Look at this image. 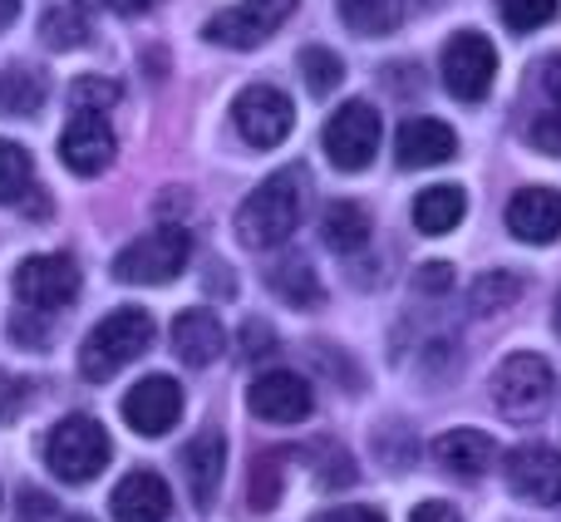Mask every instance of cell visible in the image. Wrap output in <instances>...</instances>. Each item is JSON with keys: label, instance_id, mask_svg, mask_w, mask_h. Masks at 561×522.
Returning <instances> with one entry per match:
<instances>
[{"label": "cell", "instance_id": "cell-1", "mask_svg": "<svg viewBox=\"0 0 561 522\" xmlns=\"http://www.w3.org/2000/svg\"><path fill=\"white\" fill-rule=\"evenodd\" d=\"M306 193H310V173L300 163L276 168L242 207H237V237L256 252H272V247L290 242V232L300 227L306 213Z\"/></svg>", "mask_w": 561, "mask_h": 522}, {"label": "cell", "instance_id": "cell-2", "mask_svg": "<svg viewBox=\"0 0 561 522\" xmlns=\"http://www.w3.org/2000/svg\"><path fill=\"white\" fill-rule=\"evenodd\" d=\"M148 345H153V316L138 306H118L84 336V345H79V375L89 385H104L124 365H134Z\"/></svg>", "mask_w": 561, "mask_h": 522}, {"label": "cell", "instance_id": "cell-3", "mask_svg": "<svg viewBox=\"0 0 561 522\" xmlns=\"http://www.w3.org/2000/svg\"><path fill=\"white\" fill-rule=\"evenodd\" d=\"M114 458V439L94 415H69L45 434V464L65 484H94Z\"/></svg>", "mask_w": 561, "mask_h": 522}, {"label": "cell", "instance_id": "cell-4", "mask_svg": "<svg viewBox=\"0 0 561 522\" xmlns=\"http://www.w3.org/2000/svg\"><path fill=\"white\" fill-rule=\"evenodd\" d=\"M187 257H193V232L158 227V232H144L114 257V281H124V286H163L187 266Z\"/></svg>", "mask_w": 561, "mask_h": 522}, {"label": "cell", "instance_id": "cell-5", "mask_svg": "<svg viewBox=\"0 0 561 522\" xmlns=\"http://www.w3.org/2000/svg\"><path fill=\"white\" fill-rule=\"evenodd\" d=\"M552 365H547L542 355H533V350H517V355H507L503 365L493 370V405L503 409L507 419H517V424H527V419H537L547 405H552Z\"/></svg>", "mask_w": 561, "mask_h": 522}, {"label": "cell", "instance_id": "cell-6", "mask_svg": "<svg viewBox=\"0 0 561 522\" xmlns=\"http://www.w3.org/2000/svg\"><path fill=\"white\" fill-rule=\"evenodd\" d=\"M15 296L35 316H55L79 296V266L69 252H39L15 266Z\"/></svg>", "mask_w": 561, "mask_h": 522}, {"label": "cell", "instance_id": "cell-7", "mask_svg": "<svg viewBox=\"0 0 561 522\" xmlns=\"http://www.w3.org/2000/svg\"><path fill=\"white\" fill-rule=\"evenodd\" d=\"M320 144H325V158L340 173H359V168H369V158H375V148H379V114L365 99H350V104H340L335 114L325 118Z\"/></svg>", "mask_w": 561, "mask_h": 522}, {"label": "cell", "instance_id": "cell-8", "mask_svg": "<svg viewBox=\"0 0 561 522\" xmlns=\"http://www.w3.org/2000/svg\"><path fill=\"white\" fill-rule=\"evenodd\" d=\"M290 15H296V0H242V5L217 10L203 25V35L227 49H256L262 39H272Z\"/></svg>", "mask_w": 561, "mask_h": 522}, {"label": "cell", "instance_id": "cell-9", "mask_svg": "<svg viewBox=\"0 0 561 522\" xmlns=\"http://www.w3.org/2000/svg\"><path fill=\"white\" fill-rule=\"evenodd\" d=\"M497 79V49L488 35H478V30H458L454 39L444 45V84L454 99H463V104H478V99L493 89Z\"/></svg>", "mask_w": 561, "mask_h": 522}, {"label": "cell", "instance_id": "cell-10", "mask_svg": "<svg viewBox=\"0 0 561 522\" xmlns=\"http://www.w3.org/2000/svg\"><path fill=\"white\" fill-rule=\"evenodd\" d=\"M232 124L252 148H276V144H286V134L296 128V109H290V99L272 84H247L232 104Z\"/></svg>", "mask_w": 561, "mask_h": 522}, {"label": "cell", "instance_id": "cell-11", "mask_svg": "<svg viewBox=\"0 0 561 522\" xmlns=\"http://www.w3.org/2000/svg\"><path fill=\"white\" fill-rule=\"evenodd\" d=\"M507 488L523 503L561 508V454L552 444H517L507 454Z\"/></svg>", "mask_w": 561, "mask_h": 522}, {"label": "cell", "instance_id": "cell-12", "mask_svg": "<svg viewBox=\"0 0 561 522\" xmlns=\"http://www.w3.org/2000/svg\"><path fill=\"white\" fill-rule=\"evenodd\" d=\"M178 415H183V389H178V379H168V375L138 379V385L124 395L128 429L144 439H163L168 429L178 424Z\"/></svg>", "mask_w": 561, "mask_h": 522}, {"label": "cell", "instance_id": "cell-13", "mask_svg": "<svg viewBox=\"0 0 561 522\" xmlns=\"http://www.w3.org/2000/svg\"><path fill=\"white\" fill-rule=\"evenodd\" d=\"M247 405H252V415L266 419V424H300V419H310V409H316V395H310V385L296 370H266V375H256Z\"/></svg>", "mask_w": 561, "mask_h": 522}, {"label": "cell", "instance_id": "cell-14", "mask_svg": "<svg viewBox=\"0 0 561 522\" xmlns=\"http://www.w3.org/2000/svg\"><path fill=\"white\" fill-rule=\"evenodd\" d=\"M59 158H65V168L79 178L104 173V168L114 163V128L99 114H75L65 138H59Z\"/></svg>", "mask_w": 561, "mask_h": 522}, {"label": "cell", "instance_id": "cell-15", "mask_svg": "<svg viewBox=\"0 0 561 522\" xmlns=\"http://www.w3.org/2000/svg\"><path fill=\"white\" fill-rule=\"evenodd\" d=\"M507 232L533 247L557 242L561 237V193L557 188H523V193H513V203H507Z\"/></svg>", "mask_w": 561, "mask_h": 522}, {"label": "cell", "instance_id": "cell-16", "mask_svg": "<svg viewBox=\"0 0 561 522\" xmlns=\"http://www.w3.org/2000/svg\"><path fill=\"white\" fill-rule=\"evenodd\" d=\"M222 468H227V439L222 429H203L193 444L183 449V478L187 493H193L197 508L217 503V488H222Z\"/></svg>", "mask_w": 561, "mask_h": 522}, {"label": "cell", "instance_id": "cell-17", "mask_svg": "<svg viewBox=\"0 0 561 522\" xmlns=\"http://www.w3.org/2000/svg\"><path fill=\"white\" fill-rule=\"evenodd\" d=\"M108 508H114V522H163L173 513V488H168L153 468H138V474H128L124 484L114 488Z\"/></svg>", "mask_w": 561, "mask_h": 522}, {"label": "cell", "instance_id": "cell-18", "mask_svg": "<svg viewBox=\"0 0 561 522\" xmlns=\"http://www.w3.org/2000/svg\"><path fill=\"white\" fill-rule=\"evenodd\" d=\"M394 154L404 168H438L458 154V134L438 118H404L394 134Z\"/></svg>", "mask_w": 561, "mask_h": 522}, {"label": "cell", "instance_id": "cell-19", "mask_svg": "<svg viewBox=\"0 0 561 522\" xmlns=\"http://www.w3.org/2000/svg\"><path fill=\"white\" fill-rule=\"evenodd\" d=\"M173 350H178V360H183V365L207 370L227 350L222 320H217L213 310H183V316L173 320Z\"/></svg>", "mask_w": 561, "mask_h": 522}, {"label": "cell", "instance_id": "cell-20", "mask_svg": "<svg viewBox=\"0 0 561 522\" xmlns=\"http://www.w3.org/2000/svg\"><path fill=\"white\" fill-rule=\"evenodd\" d=\"M434 464L458 478H478L493 464V439L483 429H448V434L434 439Z\"/></svg>", "mask_w": 561, "mask_h": 522}, {"label": "cell", "instance_id": "cell-21", "mask_svg": "<svg viewBox=\"0 0 561 522\" xmlns=\"http://www.w3.org/2000/svg\"><path fill=\"white\" fill-rule=\"evenodd\" d=\"M463 213H468V197H463V188H454V183H434L414 197V227L424 237H448L463 223Z\"/></svg>", "mask_w": 561, "mask_h": 522}, {"label": "cell", "instance_id": "cell-22", "mask_svg": "<svg viewBox=\"0 0 561 522\" xmlns=\"http://www.w3.org/2000/svg\"><path fill=\"white\" fill-rule=\"evenodd\" d=\"M45 94H49L45 75L30 65H10L5 75H0V114H10V118L39 114V109H45Z\"/></svg>", "mask_w": 561, "mask_h": 522}, {"label": "cell", "instance_id": "cell-23", "mask_svg": "<svg viewBox=\"0 0 561 522\" xmlns=\"http://www.w3.org/2000/svg\"><path fill=\"white\" fill-rule=\"evenodd\" d=\"M320 232H325V247H335V252L350 257L369 242L375 223H369V213L359 203H330L325 217H320Z\"/></svg>", "mask_w": 561, "mask_h": 522}, {"label": "cell", "instance_id": "cell-24", "mask_svg": "<svg viewBox=\"0 0 561 522\" xmlns=\"http://www.w3.org/2000/svg\"><path fill=\"white\" fill-rule=\"evenodd\" d=\"M266 286L276 291L286 306H296V310H310V306H320L325 300V291H320V276L310 271V261H276L272 271H266Z\"/></svg>", "mask_w": 561, "mask_h": 522}, {"label": "cell", "instance_id": "cell-25", "mask_svg": "<svg viewBox=\"0 0 561 522\" xmlns=\"http://www.w3.org/2000/svg\"><path fill=\"white\" fill-rule=\"evenodd\" d=\"M25 193H35V158L0 138V203H20Z\"/></svg>", "mask_w": 561, "mask_h": 522}, {"label": "cell", "instance_id": "cell-26", "mask_svg": "<svg viewBox=\"0 0 561 522\" xmlns=\"http://www.w3.org/2000/svg\"><path fill=\"white\" fill-rule=\"evenodd\" d=\"M340 20L355 35H389L399 25V0H340Z\"/></svg>", "mask_w": 561, "mask_h": 522}, {"label": "cell", "instance_id": "cell-27", "mask_svg": "<svg viewBox=\"0 0 561 522\" xmlns=\"http://www.w3.org/2000/svg\"><path fill=\"white\" fill-rule=\"evenodd\" d=\"M39 35H45L49 49H79L89 35V20L79 15V5H55V10H45V20H39Z\"/></svg>", "mask_w": 561, "mask_h": 522}, {"label": "cell", "instance_id": "cell-28", "mask_svg": "<svg viewBox=\"0 0 561 522\" xmlns=\"http://www.w3.org/2000/svg\"><path fill=\"white\" fill-rule=\"evenodd\" d=\"M523 296V276L517 271H493L473 286V310L478 316H493V310H507L513 300Z\"/></svg>", "mask_w": 561, "mask_h": 522}, {"label": "cell", "instance_id": "cell-29", "mask_svg": "<svg viewBox=\"0 0 561 522\" xmlns=\"http://www.w3.org/2000/svg\"><path fill=\"white\" fill-rule=\"evenodd\" d=\"M300 75H306L310 94H330V89H335L340 79H345V65H340L335 49L310 45V49H300Z\"/></svg>", "mask_w": 561, "mask_h": 522}, {"label": "cell", "instance_id": "cell-30", "mask_svg": "<svg viewBox=\"0 0 561 522\" xmlns=\"http://www.w3.org/2000/svg\"><path fill=\"white\" fill-rule=\"evenodd\" d=\"M557 0H503V20L507 30H517V35H533V30L552 25L557 20Z\"/></svg>", "mask_w": 561, "mask_h": 522}, {"label": "cell", "instance_id": "cell-31", "mask_svg": "<svg viewBox=\"0 0 561 522\" xmlns=\"http://www.w3.org/2000/svg\"><path fill=\"white\" fill-rule=\"evenodd\" d=\"M69 104H75V114H99V109L118 104V84L114 79L84 75V79H75V89H69Z\"/></svg>", "mask_w": 561, "mask_h": 522}, {"label": "cell", "instance_id": "cell-32", "mask_svg": "<svg viewBox=\"0 0 561 522\" xmlns=\"http://www.w3.org/2000/svg\"><path fill=\"white\" fill-rule=\"evenodd\" d=\"M280 454H266V458H256L252 464V503L262 508H276V488H280Z\"/></svg>", "mask_w": 561, "mask_h": 522}, {"label": "cell", "instance_id": "cell-33", "mask_svg": "<svg viewBox=\"0 0 561 522\" xmlns=\"http://www.w3.org/2000/svg\"><path fill=\"white\" fill-rule=\"evenodd\" d=\"M414 286H419V291H428V296H438V291L454 286V266H448V261H428V266H419Z\"/></svg>", "mask_w": 561, "mask_h": 522}, {"label": "cell", "instance_id": "cell-34", "mask_svg": "<svg viewBox=\"0 0 561 522\" xmlns=\"http://www.w3.org/2000/svg\"><path fill=\"white\" fill-rule=\"evenodd\" d=\"M20 409H25V385H20V379H10L5 370H0V424H10Z\"/></svg>", "mask_w": 561, "mask_h": 522}, {"label": "cell", "instance_id": "cell-35", "mask_svg": "<svg viewBox=\"0 0 561 522\" xmlns=\"http://www.w3.org/2000/svg\"><path fill=\"white\" fill-rule=\"evenodd\" d=\"M533 144L542 148V154H561V109L557 114H542L533 124Z\"/></svg>", "mask_w": 561, "mask_h": 522}, {"label": "cell", "instance_id": "cell-36", "mask_svg": "<svg viewBox=\"0 0 561 522\" xmlns=\"http://www.w3.org/2000/svg\"><path fill=\"white\" fill-rule=\"evenodd\" d=\"M242 345H247V355H272V345H276L272 326H262V320H247V326H242Z\"/></svg>", "mask_w": 561, "mask_h": 522}, {"label": "cell", "instance_id": "cell-37", "mask_svg": "<svg viewBox=\"0 0 561 522\" xmlns=\"http://www.w3.org/2000/svg\"><path fill=\"white\" fill-rule=\"evenodd\" d=\"M310 522H385L379 508H325V513H316Z\"/></svg>", "mask_w": 561, "mask_h": 522}, {"label": "cell", "instance_id": "cell-38", "mask_svg": "<svg viewBox=\"0 0 561 522\" xmlns=\"http://www.w3.org/2000/svg\"><path fill=\"white\" fill-rule=\"evenodd\" d=\"M409 522H463V518H458L444 498H428V503H419L414 513H409Z\"/></svg>", "mask_w": 561, "mask_h": 522}, {"label": "cell", "instance_id": "cell-39", "mask_svg": "<svg viewBox=\"0 0 561 522\" xmlns=\"http://www.w3.org/2000/svg\"><path fill=\"white\" fill-rule=\"evenodd\" d=\"M542 89H547V99H552V104L561 109V55H552L542 65Z\"/></svg>", "mask_w": 561, "mask_h": 522}, {"label": "cell", "instance_id": "cell-40", "mask_svg": "<svg viewBox=\"0 0 561 522\" xmlns=\"http://www.w3.org/2000/svg\"><path fill=\"white\" fill-rule=\"evenodd\" d=\"M20 503H25V522H45L49 508H55L45 493H35V488H30V493H20Z\"/></svg>", "mask_w": 561, "mask_h": 522}, {"label": "cell", "instance_id": "cell-41", "mask_svg": "<svg viewBox=\"0 0 561 522\" xmlns=\"http://www.w3.org/2000/svg\"><path fill=\"white\" fill-rule=\"evenodd\" d=\"M99 5H108L114 15H144V10H153L158 0H99Z\"/></svg>", "mask_w": 561, "mask_h": 522}, {"label": "cell", "instance_id": "cell-42", "mask_svg": "<svg viewBox=\"0 0 561 522\" xmlns=\"http://www.w3.org/2000/svg\"><path fill=\"white\" fill-rule=\"evenodd\" d=\"M15 15H20V0H0V30H5Z\"/></svg>", "mask_w": 561, "mask_h": 522}, {"label": "cell", "instance_id": "cell-43", "mask_svg": "<svg viewBox=\"0 0 561 522\" xmlns=\"http://www.w3.org/2000/svg\"><path fill=\"white\" fill-rule=\"evenodd\" d=\"M557 336H561V296H557Z\"/></svg>", "mask_w": 561, "mask_h": 522}, {"label": "cell", "instance_id": "cell-44", "mask_svg": "<svg viewBox=\"0 0 561 522\" xmlns=\"http://www.w3.org/2000/svg\"><path fill=\"white\" fill-rule=\"evenodd\" d=\"M69 522H89V518H69Z\"/></svg>", "mask_w": 561, "mask_h": 522}]
</instances>
